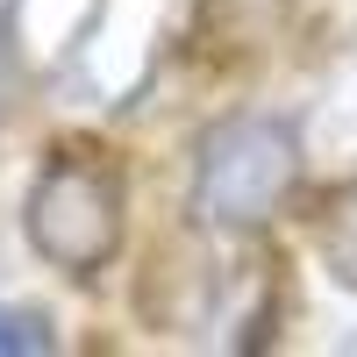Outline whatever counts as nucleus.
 <instances>
[{
    "label": "nucleus",
    "instance_id": "nucleus-1",
    "mask_svg": "<svg viewBox=\"0 0 357 357\" xmlns=\"http://www.w3.org/2000/svg\"><path fill=\"white\" fill-rule=\"evenodd\" d=\"M293 172H301V143L279 114H229L200 136L193 215L215 229H257L279 215Z\"/></svg>",
    "mask_w": 357,
    "mask_h": 357
},
{
    "label": "nucleus",
    "instance_id": "nucleus-2",
    "mask_svg": "<svg viewBox=\"0 0 357 357\" xmlns=\"http://www.w3.org/2000/svg\"><path fill=\"white\" fill-rule=\"evenodd\" d=\"M22 229L43 264L57 272H100L122 243V178L93 158H57L36 186H29Z\"/></svg>",
    "mask_w": 357,
    "mask_h": 357
},
{
    "label": "nucleus",
    "instance_id": "nucleus-3",
    "mask_svg": "<svg viewBox=\"0 0 357 357\" xmlns=\"http://www.w3.org/2000/svg\"><path fill=\"white\" fill-rule=\"evenodd\" d=\"M321 257H329V272L357 293V178L336 186L329 207H321Z\"/></svg>",
    "mask_w": 357,
    "mask_h": 357
},
{
    "label": "nucleus",
    "instance_id": "nucleus-4",
    "mask_svg": "<svg viewBox=\"0 0 357 357\" xmlns=\"http://www.w3.org/2000/svg\"><path fill=\"white\" fill-rule=\"evenodd\" d=\"M50 343H57V329L36 307H0V357H36Z\"/></svg>",
    "mask_w": 357,
    "mask_h": 357
}]
</instances>
